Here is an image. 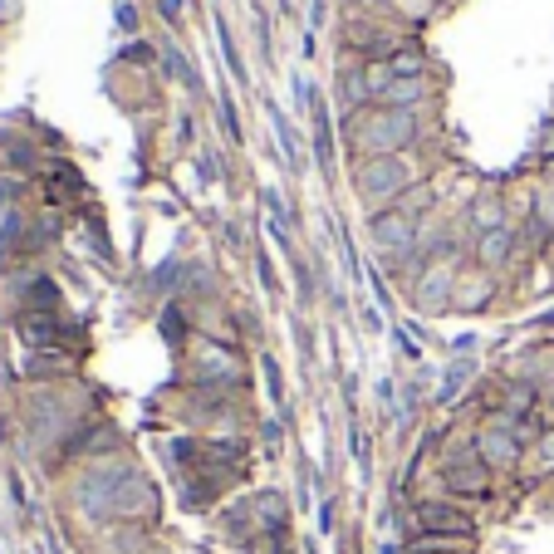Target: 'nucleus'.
<instances>
[{
  "label": "nucleus",
  "instance_id": "f257e3e1",
  "mask_svg": "<svg viewBox=\"0 0 554 554\" xmlns=\"http://www.w3.org/2000/svg\"><path fill=\"white\" fill-rule=\"evenodd\" d=\"M417 520H422V530H432V535H461V540H471V535H476L471 515L451 511V505H432V501H427L422 511H417Z\"/></svg>",
  "mask_w": 554,
  "mask_h": 554
},
{
  "label": "nucleus",
  "instance_id": "f03ea898",
  "mask_svg": "<svg viewBox=\"0 0 554 554\" xmlns=\"http://www.w3.org/2000/svg\"><path fill=\"white\" fill-rule=\"evenodd\" d=\"M407 138H412V118H403V113L368 118V142L373 148H393V142H407Z\"/></svg>",
  "mask_w": 554,
  "mask_h": 554
},
{
  "label": "nucleus",
  "instance_id": "7ed1b4c3",
  "mask_svg": "<svg viewBox=\"0 0 554 554\" xmlns=\"http://www.w3.org/2000/svg\"><path fill=\"white\" fill-rule=\"evenodd\" d=\"M403 181H407V172L397 167V162L378 158L373 167L363 172V192H368V196H388V192H397V187H403Z\"/></svg>",
  "mask_w": 554,
  "mask_h": 554
},
{
  "label": "nucleus",
  "instance_id": "20e7f679",
  "mask_svg": "<svg viewBox=\"0 0 554 554\" xmlns=\"http://www.w3.org/2000/svg\"><path fill=\"white\" fill-rule=\"evenodd\" d=\"M486 466H511L515 457H520V442L505 437V432H481V451H476Z\"/></svg>",
  "mask_w": 554,
  "mask_h": 554
},
{
  "label": "nucleus",
  "instance_id": "39448f33",
  "mask_svg": "<svg viewBox=\"0 0 554 554\" xmlns=\"http://www.w3.org/2000/svg\"><path fill=\"white\" fill-rule=\"evenodd\" d=\"M383 94H388V104H417V98H422V79H403V84H388Z\"/></svg>",
  "mask_w": 554,
  "mask_h": 554
},
{
  "label": "nucleus",
  "instance_id": "423d86ee",
  "mask_svg": "<svg viewBox=\"0 0 554 554\" xmlns=\"http://www.w3.org/2000/svg\"><path fill=\"white\" fill-rule=\"evenodd\" d=\"M505 245H511V235H505V231H490L486 241H481V260H490V265H496V260L505 256Z\"/></svg>",
  "mask_w": 554,
  "mask_h": 554
},
{
  "label": "nucleus",
  "instance_id": "0eeeda50",
  "mask_svg": "<svg viewBox=\"0 0 554 554\" xmlns=\"http://www.w3.org/2000/svg\"><path fill=\"white\" fill-rule=\"evenodd\" d=\"M378 241L383 245H407V221H378Z\"/></svg>",
  "mask_w": 554,
  "mask_h": 554
},
{
  "label": "nucleus",
  "instance_id": "6e6552de",
  "mask_svg": "<svg viewBox=\"0 0 554 554\" xmlns=\"http://www.w3.org/2000/svg\"><path fill=\"white\" fill-rule=\"evenodd\" d=\"M544 466H554V437L544 442Z\"/></svg>",
  "mask_w": 554,
  "mask_h": 554
}]
</instances>
